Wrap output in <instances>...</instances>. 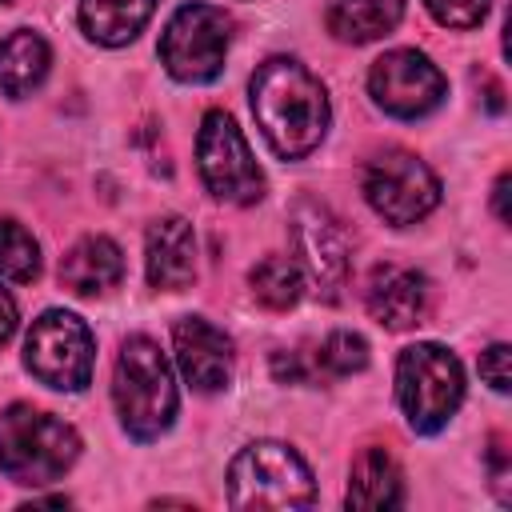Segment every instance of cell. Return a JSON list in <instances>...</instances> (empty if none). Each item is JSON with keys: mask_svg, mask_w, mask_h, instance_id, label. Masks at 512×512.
<instances>
[{"mask_svg": "<svg viewBox=\"0 0 512 512\" xmlns=\"http://www.w3.org/2000/svg\"><path fill=\"white\" fill-rule=\"evenodd\" d=\"M124 276V256L108 236L76 240L60 260V284L72 296H104Z\"/></svg>", "mask_w": 512, "mask_h": 512, "instance_id": "cell-15", "label": "cell"}, {"mask_svg": "<svg viewBox=\"0 0 512 512\" xmlns=\"http://www.w3.org/2000/svg\"><path fill=\"white\" fill-rule=\"evenodd\" d=\"M316 500L312 468L276 440H256L240 448L228 464V504L232 508H308Z\"/></svg>", "mask_w": 512, "mask_h": 512, "instance_id": "cell-4", "label": "cell"}, {"mask_svg": "<svg viewBox=\"0 0 512 512\" xmlns=\"http://www.w3.org/2000/svg\"><path fill=\"white\" fill-rule=\"evenodd\" d=\"M396 396L416 432H440L464 400L460 360L440 344L404 348L396 360Z\"/></svg>", "mask_w": 512, "mask_h": 512, "instance_id": "cell-5", "label": "cell"}, {"mask_svg": "<svg viewBox=\"0 0 512 512\" xmlns=\"http://www.w3.org/2000/svg\"><path fill=\"white\" fill-rule=\"evenodd\" d=\"M292 240L300 248V264L312 276L316 292L324 300H340L348 284L352 252H348V236L336 224V216L316 200H300L292 208Z\"/></svg>", "mask_w": 512, "mask_h": 512, "instance_id": "cell-11", "label": "cell"}, {"mask_svg": "<svg viewBox=\"0 0 512 512\" xmlns=\"http://www.w3.org/2000/svg\"><path fill=\"white\" fill-rule=\"evenodd\" d=\"M508 344H492L484 356H480V376L496 388V392H508V384H512V372H508Z\"/></svg>", "mask_w": 512, "mask_h": 512, "instance_id": "cell-24", "label": "cell"}, {"mask_svg": "<svg viewBox=\"0 0 512 512\" xmlns=\"http://www.w3.org/2000/svg\"><path fill=\"white\" fill-rule=\"evenodd\" d=\"M144 268H148L152 288L180 292V288L192 284V276H196V236H192V224L184 216L152 220L148 244H144Z\"/></svg>", "mask_w": 512, "mask_h": 512, "instance_id": "cell-14", "label": "cell"}, {"mask_svg": "<svg viewBox=\"0 0 512 512\" xmlns=\"http://www.w3.org/2000/svg\"><path fill=\"white\" fill-rule=\"evenodd\" d=\"M424 4L448 28H476L488 16V4L492 0H424Z\"/></svg>", "mask_w": 512, "mask_h": 512, "instance_id": "cell-23", "label": "cell"}, {"mask_svg": "<svg viewBox=\"0 0 512 512\" xmlns=\"http://www.w3.org/2000/svg\"><path fill=\"white\" fill-rule=\"evenodd\" d=\"M488 464H492V484L500 488V500H508V444L504 436H492V448H488Z\"/></svg>", "mask_w": 512, "mask_h": 512, "instance_id": "cell-25", "label": "cell"}, {"mask_svg": "<svg viewBox=\"0 0 512 512\" xmlns=\"http://www.w3.org/2000/svg\"><path fill=\"white\" fill-rule=\"evenodd\" d=\"M12 332H16V300L0 288V344H4Z\"/></svg>", "mask_w": 512, "mask_h": 512, "instance_id": "cell-26", "label": "cell"}, {"mask_svg": "<svg viewBox=\"0 0 512 512\" xmlns=\"http://www.w3.org/2000/svg\"><path fill=\"white\" fill-rule=\"evenodd\" d=\"M112 400H116L120 424L136 440H156L160 432H168L176 416V384L156 340L128 336L120 344L116 372H112Z\"/></svg>", "mask_w": 512, "mask_h": 512, "instance_id": "cell-3", "label": "cell"}, {"mask_svg": "<svg viewBox=\"0 0 512 512\" xmlns=\"http://www.w3.org/2000/svg\"><path fill=\"white\" fill-rule=\"evenodd\" d=\"M40 272V244L32 240V232L16 220H0V276L8 280H36Z\"/></svg>", "mask_w": 512, "mask_h": 512, "instance_id": "cell-21", "label": "cell"}, {"mask_svg": "<svg viewBox=\"0 0 512 512\" xmlns=\"http://www.w3.org/2000/svg\"><path fill=\"white\" fill-rule=\"evenodd\" d=\"M80 456V436L52 412L8 404L0 412V468L8 480L40 488L60 480Z\"/></svg>", "mask_w": 512, "mask_h": 512, "instance_id": "cell-2", "label": "cell"}, {"mask_svg": "<svg viewBox=\"0 0 512 512\" xmlns=\"http://www.w3.org/2000/svg\"><path fill=\"white\" fill-rule=\"evenodd\" d=\"M248 284H252V296L264 308L284 312V308H292L304 296V268L292 256H264L248 272Z\"/></svg>", "mask_w": 512, "mask_h": 512, "instance_id": "cell-20", "label": "cell"}, {"mask_svg": "<svg viewBox=\"0 0 512 512\" xmlns=\"http://www.w3.org/2000/svg\"><path fill=\"white\" fill-rule=\"evenodd\" d=\"M364 196L376 216L404 228V224L424 220L440 204V180L432 176V168L420 156H412L404 148H388L368 160Z\"/></svg>", "mask_w": 512, "mask_h": 512, "instance_id": "cell-9", "label": "cell"}, {"mask_svg": "<svg viewBox=\"0 0 512 512\" xmlns=\"http://www.w3.org/2000/svg\"><path fill=\"white\" fill-rule=\"evenodd\" d=\"M232 40V20L212 4H184L172 12L160 36V60L168 76L184 84H208L220 76Z\"/></svg>", "mask_w": 512, "mask_h": 512, "instance_id": "cell-6", "label": "cell"}, {"mask_svg": "<svg viewBox=\"0 0 512 512\" xmlns=\"http://www.w3.org/2000/svg\"><path fill=\"white\" fill-rule=\"evenodd\" d=\"M368 92L384 112H392L400 120H416V116H428L432 108H440L448 84H444V72L424 52L396 48L372 64Z\"/></svg>", "mask_w": 512, "mask_h": 512, "instance_id": "cell-10", "label": "cell"}, {"mask_svg": "<svg viewBox=\"0 0 512 512\" xmlns=\"http://www.w3.org/2000/svg\"><path fill=\"white\" fill-rule=\"evenodd\" d=\"M196 164L208 184V192L224 204H256L264 196V172L256 168L248 140L240 136L236 120L220 108H212L200 120L196 136Z\"/></svg>", "mask_w": 512, "mask_h": 512, "instance_id": "cell-8", "label": "cell"}, {"mask_svg": "<svg viewBox=\"0 0 512 512\" xmlns=\"http://www.w3.org/2000/svg\"><path fill=\"white\" fill-rule=\"evenodd\" d=\"M492 204H496V220L508 224V172H500V180L492 188Z\"/></svg>", "mask_w": 512, "mask_h": 512, "instance_id": "cell-27", "label": "cell"}, {"mask_svg": "<svg viewBox=\"0 0 512 512\" xmlns=\"http://www.w3.org/2000/svg\"><path fill=\"white\" fill-rule=\"evenodd\" d=\"M92 332L80 316L72 312H44L32 320L28 340H24V364L28 372L60 392H80L92 380Z\"/></svg>", "mask_w": 512, "mask_h": 512, "instance_id": "cell-7", "label": "cell"}, {"mask_svg": "<svg viewBox=\"0 0 512 512\" xmlns=\"http://www.w3.org/2000/svg\"><path fill=\"white\" fill-rule=\"evenodd\" d=\"M364 304L372 312V320H380L392 332H404L412 324H420L424 308H428V280L416 268L404 264H380L368 276L364 288Z\"/></svg>", "mask_w": 512, "mask_h": 512, "instance_id": "cell-13", "label": "cell"}, {"mask_svg": "<svg viewBox=\"0 0 512 512\" xmlns=\"http://www.w3.org/2000/svg\"><path fill=\"white\" fill-rule=\"evenodd\" d=\"M0 4H4V0H0Z\"/></svg>", "mask_w": 512, "mask_h": 512, "instance_id": "cell-28", "label": "cell"}, {"mask_svg": "<svg viewBox=\"0 0 512 512\" xmlns=\"http://www.w3.org/2000/svg\"><path fill=\"white\" fill-rule=\"evenodd\" d=\"M156 0H80V28L108 48H120L136 40V32L148 24Z\"/></svg>", "mask_w": 512, "mask_h": 512, "instance_id": "cell-19", "label": "cell"}, {"mask_svg": "<svg viewBox=\"0 0 512 512\" xmlns=\"http://www.w3.org/2000/svg\"><path fill=\"white\" fill-rule=\"evenodd\" d=\"M252 112L260 132L268 136L272 152L284 160H300L308 156L324 132H328V96L324 84L292 56H268L252 84Z\"/></svg>", "mask_w": 512, "mask_h": 512, "instance_id": "cell-1", "label": "cell"}, {"mask_svg": "<svg viewBox=\"0 0 512 512\" xmlns=\"http://www.w3.org/2000/svg\"><path fill=\"white\" fill-rule=\"evenodd\" d=\"M48 64H52V52L40 32L16 28L0 40V88L8 96H28L32 88H40L48 76Z\"/></svg>", "mask_w": 512, "mask_h": 512, "instance_id": "cell-18", "label": "cell"}, {"mask_svg": "<svg viewBox=\"0 0 512 512\" xmlns=\"http://www.w3.org/2000/svg\"><path fill=\"white\" fill-rule=\"evenodd\" d=\"M176 364L196 392H220L232 380V340L204 316H184L172 328Z\"/></svg>", "mask_w": 512, "mask_h": 512, "instance_id": "cell-12", "label": "cell"}, {"mask_svg": "<svg viewBox=\"0 0 512 512\" xmlns=\"http://www.w3.org/2000/svg\"><path fill=\"white\" fill-rule=\"evenodd\" d=\"M344 504L348 508H396V504H404V476H400V464L392 460V452L364 448L352 460Z\"/></svg>", "mask_w": 512, "mask_h": 512, "instance_id": "cell-16", "label": "cell"}, {"mask_svg": "<svg viewBox=\"0 0 512 512\" xmlns=\"http://www.w3.org/2000/svg\"><path fill=\"white\" fill-rule=\"evenodd\" d=\"M404 16V0H324V24L344 44L388 36Z\"/></svg>", "mask_w": 512, "mask_h": 512, "instance_id": "cell-17", "label": "cell"}, {"mask_svg": "<svg viewBox=\"0 0 512 512\" xmlns=\"http://www.w3.org/2000/svg\"><path fill=\"white\" fill-rule=\"evenodd\" d=\"M368 364V344H364V336H356V332H328L324 336V344L316 348V372L320 376H328V380H336V376H352V372H360Z\"/></svg>", "mask_w": 512, "mask_h": 512, "instance_id": "cell-22", "label": "cell"}]
</instances>
